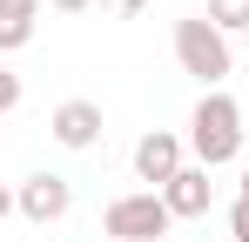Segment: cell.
<instances>
[{
	"mask_svg": "<svg viewBox=\"0 0 249 242\" xmlns=\"http://www.w3.org/2000/svg\"><path fill=\"white\" fill-rule=\"evenodd\" d=\"M189 155L202 161L209 175H215V168H229V161L243 155V108H236V94L209 87L202 101L189 108Z\"/></svg>",
	"mask_w": 249,
	"mask_h": 242,
	"instance_id": "obj_1",
	"label": "cell"
},
{
	"mask_svg": "<svg viewBox=\"0 0 249 242\" xmlns=\"http://www.w3.org/2000/svg\"><path fill=\"white\" fill-rule=\"evenodd\" d=\"M175 61H182V74H196L202 87H215L236 68V47H229V34L209 14H189V20H175Z\"/></svg>",
	"mask_w": 249,
	"mask_h": 242,
	"instance_id": "obj_2",
	"label": "cell"
},
{
	"mask_svg": "<svg viewBox=\"0 0 249 242\" xmlns=\"http://www.w3.org/2000/svg\"><path fill=\"white\" fill-rule=\"evenodd\" d=\"M101 229H108V242H155L175 229V215L155 189H135V195H115L101 208Z\"/></svg>",
	"mask_w": 249,
	"mask_h": 242,
	"instance_id": "obj_3",
	"label": "cell"
},
{
	"mask_svg": "<svg viewBox=\"0 0 249 242\" xmlns=\"http://www.w3.org/2000/svg\"><path fill=\"white\" fill-rule=\"evenodd\" d=\"M182 168H189V141H182V135L155 128V135H142V141H135V175H142L155 195H162V189L182 175Z\"/></svg>",
	"mask_w": 249,
	"mask_h": 242,
	"instance_id": "obj_4",
	"label": "cell"
},
{
	"mask_svg": "<svg viewBox=\"0 0 249 242\" xmlns=\"http://www.w3.org/2000/svg\"><path fill=\"white\" fill-rule=\"evenodd\" d=\"M14 208H20L27 222H61V215L74 208V182L54 175V168H34V175L14 189Z\"/></svg>",
	"mask_w": 249,
	"mask_h": 242,
	"instance_id": "obj_5",
	"label": "cell"
},
{
	"mask_svg": "<svg viewBox=\"0 0 249 242\" xmlns=\"http://www.w3.org/2000/svg\"><path fill=\"white\" fill-rule=\"evenodd\" d=\"M162 202H168V215H175V222L209 215V208H215V182H209V168H202V161H189V168L162 189Z\"/></svg>",
	"mask_w": 249,
	"mask_h": 242,
	"instance_id": "obj_6",
	"label": "cell"
},
{
	"mask_svg": "<svg viewBox=\"0 0 249 242\" xmlns=\"http://www.w3.org/2000/svg\"><path fill=\"white\" fill-rule=\"evenodd\" d=\"M47 128H54V141H61V148H74V155H81V148L101 141V108H94V101H61Z\"/></svg>",
	"mask_w": 249,
	"mask_h": 242,
	"instance_id": "obj_7",
	"label": "cell"
},
{
	"mask_svg": "<svg viewBox=\"0 0 249 242\" xmlns=\"http://www.w3.org/2000/svg\"><path fill=\"white\" fill-rule=\"evenodd\" d=\"M209 20L222 34H249V0H209Z\"/></svg>",
	"mask_w": 249,
	"mask_h": 242,
	"instance_id": "obj_8",
	"label": "cell"
},
{
	"mask_svg": "<svg viewBox=\"0 0 249 242\" xmlns=\"http://www.w3.org/2000/svg\"><path fill=\"white\" fill-rule=\"evenodd\" d=\"M27 40H34V20H20V14H0V54L27 47Z\"/></svg>",
	"mask_w": 249,
	"mask_h": 242,
	"instance_id": "obj_9",
	"label": "cell"
},
{
	"mask_svg": "<svg viewBox=\"0 0 249 242\" xmlns=\"http://www.w3.org/2000/svg\"><path fill=\"white\" fill-rule=\"evenodd\" d=\"M229 236H236V242H249V202H243V195L229 202Z\"/></svg>",
	"mask_w": 249,
	"mask_h": 242,
	"instance_id": "obj_10",
	"label": "cell"
},
{
	"mask_svg": "<svg viewBox=\"0 0 249 242\" xmlns=\"http://www.w3.org/2000/svg\"><path fill=\"white\" fill-rule=\"evenodd\" d=\"M47 0H0V14H20V20H41Z\"/></svg>",
	"mask_w": 249,
	"mask_h": 242,
	"instance_id": "obj_11",
	"label": "cell"
},
{
	"mask_svg": "<svg viewBox=\"0 0 249 242\" xmlns=\"http://www.w3.org/2000/svg\"><path fill=\"white\" fill-rule=\"evenodd\" d=\"M14 101H20V74H7V68H0V115H7Z\"/></svg>",
	"mask_w": 249,
	"mask_h": 242,
	"instance_id": "obj_12",
	"label": "cell"
},
{
	"mask_svg": "<svg viewBox=\"0 0 249 242\" xmlns=\"http://www.w3.org/2000/svg\"><path fill=\"white\" fill-rule=\"evenodd\" d=\"M94 7H108V14H122V20H128V14H142L148 0H94Z\"/></svg>",
	"mask_w": 249,
	"mask_h": 242,
	"instance_id": "obj_13",
	"label": "cell"
},
{
	"mask_svg": "<svg viewBox=\"0 0 249 242\" xmlns=\"http://www.w3.org/2000/svg\"><path fill=\"white\" fill-rule=\"evenodd\" d=\"M47 7H54V14H88L94 0H47Z\"/></svg>",
	"mask_w": 249,
	"mask_h": 242,
	"instance_id": "obj_14",
	"label": "cell"
},
{
	"mask_svg": "<svg viewBox=\"0 0 249 242\" xmlns=\"http://www.w3.org/2000/svg\"><path fill=\"white\" fill-rule=\"evenodd\" d=\"M7 215H14V189L0 182V222H7Z\"/></svg>",
	"mask_w": 249,
	"mask_h": 242,
	"instance_id": "obj_15",
	"label": "cell"
},
{
	"mask_svg": "<svg viewBox=\"0 0 249 242\" xmlns=\"http://www.w3.org/2000/svg\"><path fill=\"white\" fill-rule=\"evenodd\" d=\"M243 202H249V161H243Z\"/></svg>",
	"mask_w": 249,
	"mask_h": 242,
	"instance_id": "obj_16",
	"label": "cell"
},
{
	"mask_svg": "<svg viewBox=\"0 0 249 242\" xmlns=\"http://www.w3.org/2000/svg\"><path fill=\"white\" fill-rule=\"evenodd\" d=\"M243 40H249V34H243Z\"/></svg>",
	"mask_w": 249,
	"mask_h": 242,
	"instance_id": "obj_17",
	"label": "cell"
}]
</instances>
